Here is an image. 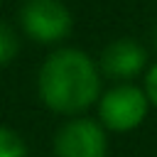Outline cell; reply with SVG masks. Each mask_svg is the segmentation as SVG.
Here are the masks:
<instances>
[{
    "label": "cell",
    "mask_w": 157,
    "mask_h": 157,
    "mask_svg": "<svg viewBox=\"0 0 157 157\" xmlns=\"http://www.w3.org/2000/svg\"><path fill=\"white\" fill-rule=\"evenodd\" d=\"M147 64V52L135 39H115L101 52V71L110 78L128 81L135 78Z\"/></svg>",
    "instance_id": "5b68a950"
},
{
    "label": "cell",
    "mask_w": 157,
    "mask_h": 157,
    "mask_svg": "<svg viewBox=\"0 0 157 157\" xmlns=\"http://www.w3.org/2000/svg\"><path fill=\"white\" fill-rule=\"evenodd\" d=\"M42 103L61 115H78L98 101L101 74L96 61L74 47L52 52L37 76Z\"/></svg>",
    "instance_id": "6da1fadb"
},
{
    "label": "cell",
    "mask_w": 157,
    "mask_h": 157,
    "mask_svg": "<svg viewBox=\"0 0 157 157\" xmlns=\"http://www.w3.org/2000/svg\"><path fill=\"white\" fill-rule=\"evenodd\" d=\"M152 39H155V44H157V25H155V32H152Z\"/></svg>",
    "instance_id": "9c48e42d"
},
{
    "label": "cell",
    "mask_w": 157,
    "mask_h": 157,
    "mask_svg": "<svg viewBox=\"0 0 157 157\" xmlns=\"http://www.w3.org/2000/svg\"><path fill=\"white\" fill-rule=\"evenodd\" d=\"M108 137L103 123L74 118L59 128L54 137V157H105Z\"/></svg>",
    "instance_id": "277c9868"
},
{
    "label": "cell",
    "mask_w": 157,
    "mask_h": 157,
    "mask_svg": "<svg viewBox=\"0 0 157 157\" xmlns=\"http://www.w3.org/2000/svg\"><path fill=\"white\" fill-rule=\"evenodd\" d=\"M147 105H150V98L142 88L132 83H120L101 96L98 115L103 128L113 132H130L145 120Z\"/></svg>",
    "instance_id": "7a4b0ae2"
},
{
    "label": "cell",
    "mask_w": 157,
    "mask_h": 157,
    "mask_svg": "<svg viewBox=\"0 0 157 157\" xmlns=\"http://www.w3.org/2000/svg\"><path fill=\"white\" fill-rule=\"evenodd\" d=\"M20 25L34 42L52 44L69 37L74 17L61 0H27L20 10Z\"/></svg>",
    "instance_id": "3957f363"
},
{
    "label": "cell",
    "mask_w": 157,
    "mask_h": 157,
    "mask_svg": "<svg viewBox=\"0 0 157 157\" xmlns=\"http://www.w3.org/2000/svg\"><path fill=\"white\" fill-rule=\"evenodd\" d=\"M145 93H147L150 103L157 105V64L147 71V78H145Z\"/></svg>",
    "instance_id": "ba28073f"
},
{
    "label": "cell",
    "mask_w": 157,
    "mask_h": 157,
    "mask_svg": "<svg viewBox=\"0 0 157 157\" xmlns=\"http://www.w3.org/2000/svg\"><path fill=\"white\" fill-rule=\"evenodd\" d=\"M20 52V39L15 34V29L0 20V66L10 64Z\"/></svg>",
    "instance_id": "52a82bcc"
},
{
    "label": "cell",
    "mask_w": 157,
    "mask_h": 157,
    "mask_svg": "<svg viewBox=\"0 0 157 157\" xmlns=\"http://www.w3.org/2000/svg\"><path fill=\"white\" fill-rule=\"evenodd\" d=\"M0 157H29L25 140L7 125H0Z\"/></svg>",
    "instance_id": "8992f818"
}]
</instances>
